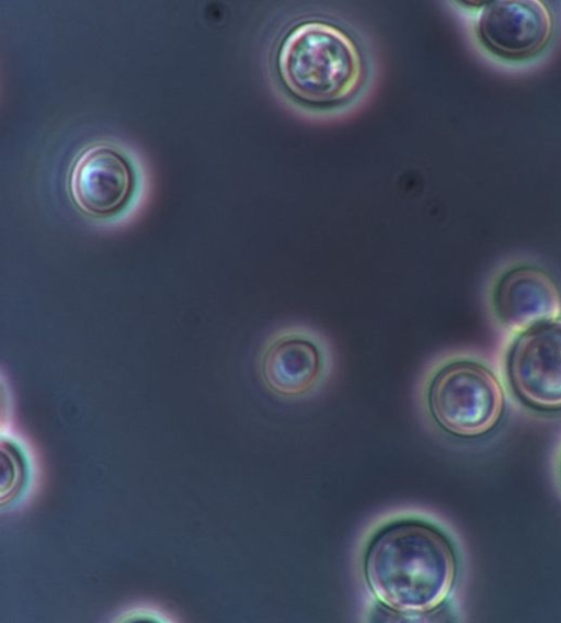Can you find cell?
<instances>
[{"label": "cell", "instance_id": "obj_1", "mask_svg": "<svg viewBox=\"0 0 561 623\" xmlns=\"http://www.w3.org/2000/svg\"><path fill=\"white\" fill-rule=\"evenodd\" d=\"M364 574L375 598L399 613H426L450 593L457 560L448 539L419 520H400L382 528L370 541Z\"/></svg>", "mask_w": 561, "mask_h": 623}, {"label": "cell", "instance_id": "obj_2", "mask_svg": "<svg viewBox=\"0 0 561 623\" xmlns=\"http://www.w3.org/2000/svg\"><path fill=\"white\" fill-rule=\"evenodd\" d=\"M285 88L311 104H333L353 95L363 80V59L354 41L340 27L306 21L293 27L277 53Z\"/></svg>", "mask_w": 561, "mask_h": 623}, {"label": "cell", "instance_id": "obj_3", "mask_svg": "<svg viewBox=\"0 0 561 623\" xmlns=\"http://www.w3.org/2000/svg\"><path fill=\"white\" fill-rule=\"evenodd\" d=\"M426 400L435 422L446 432L462 438L491 431L504 409L503 389L495 375L467 360L439 366L428 383Z\"/></svg>", "mask_w": 561, "mask_h": 623}, {"label": "cell", "instance_id": "obj_4", "mask_svg": "<svg viewBox=\"0 0 561 623\" xmlns=\"http://www.w3.org/2000/svg\"><path fill=\"white\" fill-rule=\"evenodd\" d=\"M333 350L320 331L290 325L274 331L260 352V375L265 387L286 398L313 392L332 369Z\"/></svg>", "mask_w": 561, "mask_h": 623}, {"label": "cell", "instance_id": "obj_5", "mask_svg": "<svg viewBox=\"0 0 561 623\" xmlns=\"http://www.w3.org/2000/svg\"><path fill=\"white\" fill-rule=\"evenodd\" d=\"M511 385L528 405L561 409V319L525 330L514 342L507 362Z\"/></svg>", "mask_w": 561, "mask_h": 623}, {"label": "cell", "instance_id": "obj_6", "mask_svg": "<svg viewBox=\"0 0 561 623\" xmlns=\"http://www.w3.org/2000/svg\"><path fill=\"white\" fill-rule=\"evenodd\" d=\"M135 186L129 159L115 146L98 143L73 161L69 190L78 208L93 217L115 214L128 202Z\"/></svg>", "mask_w": 561, "mask_h": 623}, {"label": "cell", "instance_id": "obj_7", "mask_svg": "<svg viewBox=\"0 0 561 623\" xmlns=\"http://www.w3.org/2000/svg\"><path fill=\"white\" fill-rule=\"evenodd\" d=\"M481 39L506 57H525L540 50L552 33V18L539 0H497L482 10L478 20Z\"/></svg>", "mask_w": 561, "mask_h": 623}, {"label": "cell", "instance_id": "obj_8", "mask_svg": "<svg viewBox=\"0 0 561 623\" xmlns=\"http://www.w3.org/2000/svg\"><path fill=\"white\" fill-rule=\"evenodd\" d=\"M494 306L506 327L525 331L556 319L561 310V298L549 275L536 268L522 267L501 277L494 292Z\"/></svg>", "mask_w": 561, "mask_h": 623}]
</instances>
